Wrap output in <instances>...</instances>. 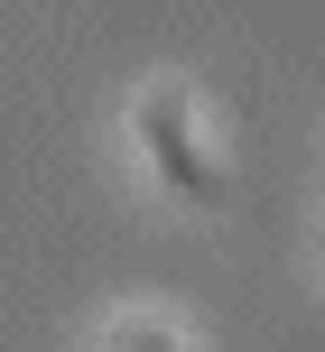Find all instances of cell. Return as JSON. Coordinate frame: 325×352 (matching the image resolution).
Segmentation results:
<instances>
[{
	"mask_svg": "<svg viewBox=\"0 0 325 352\" xmlns=\"http://www.w3.org/2000/svg\"><path fill=\"white\" fill-rule=\"evenodd\" d=\"M103 352H196V343H186L177 324H158V316H112Z\"/></svg>",
	"mask_w": 325,
	"mask_h": 352,
	"instance_id": "cell-2",
	"label": "cell"
},
{
	"mask_svg": "<svg viewBox=\"0 0 325 352\" xmlns=\"http://www.w3.org/2000/svg\"><path fill=\"white\" fill-rule=\"evenodd\" d=\"M130 130H140L149 176H158L167 195H186V204H223V167L205 158V140H196V111H186V93H177V84L140 93V102H130Z\"/></svg>",
	"mask_w": 325,
	"mask_h": 352,
	"instance_id": "cell-1",
	"label": "cell"
}]
</instances>
